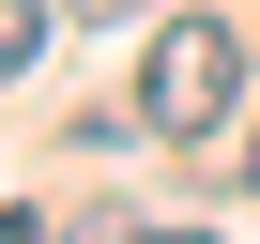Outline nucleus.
<instances>
[{
    "label": "nucleus",
    "instance_id": "6",
    "mask_svg": "<svg viewBox=\"0 0 260 244\" xmlns=\"http://www.w3.org/2000/svg\"><path fill=\"white\" fill-rule=\"evenodd\" d=\"M245 183H260V138H245Z\"/></svg>",
    "mask_w": 260,
    "mask_h": 244
},
{
    "label": "nucleus",
    "instance_id": "4",
    "mask_svg": "<svg viewBox=\"0 0 260 244\" xmlns=\"http://www.w3.org/2000/svg\"><path fill=\"white\" fill-rule=\"evenodd\" d=\"M0 244H46V214H0Z\"/></svg>",
    "mask_w": 260,
    "mask_h": 244
},
{
    "label": "nucleus",
    "instance_id": "3",
    "mask_svg": "<svg viewBox=\"0 0 260 244\" xmlns=\"http://www.w3.org/2000/svg\"><path fill=\"white\" fill-rule=\"evenodd\" d=\"M61 16H92V31H122V16H153V0H61Z\"/></svg>",
    "mask_w": 260,
    "mask_h": 244
},
{
    "label": "nucleus",
    "instance_id": "5",
    "mask_svg": "<svg viewBox=\"0 0 260 244\" xmlns=\"http://www.w3.org/2000/svg\"><path fill=\"white\" fill-rule=\"evenodd\" d=\"M122 244H214V229H122Z\"/></svg>",
    "mask_w": 260,
    "mask_h": 244
},
{
    "label": "nucleus",
    "instance_id": "2",
    "mask_svg": "<svg viewBox=\"0 0 260 244\" xmlns=\"http://www.w3.org/2000/svg\"><path fill=\"white\" fill-rule=\"evenodd\" d=\"M46 61V0H0V76H31Z\"/></svg>",
    "mask_w": 260,
    "mask_h": 244
},
{
    "label": "nucleus",
    "instance_id": "1",
    "mask_svg": "<svg viewBox=\"0 0 260 244\" xmlns=\"http://www.w3.org/2000/svg\"><path fill=\"white\" fill-rule=\"evenodd\" d=\"M230 92H245V46H230L214 16H169L153 61H138V122H153V138H214Z\"/></svg>",
    "mask_w": 260,
    "mask_h": 244
}]
</instances>
